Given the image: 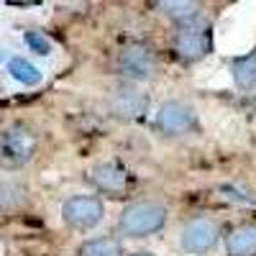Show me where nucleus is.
<instances>
[{
	"instance_id": "nucleus-1",
	"label": "nucleus",
	"mask_w": 256,
	"mask_h": 256,
	"mask_svg": "<svg viewBox=\"0 0 256 256\" xmlns=\"http://www.w3.org/2000/svg\"><path fill=\"white\" fill-rule=\"evenodd\" d=\"M166 223V208L162 202H131L123 208L120 218H118V230L128 238H141V236H152V233L162 230Z\"/></svg>"
},
{
	"instance_id": "nucleus-2",
	"label": "nucleus",
	"mask_w": 256,
	"mask_h": 256,
	"mask_svg": "<svg viewBox=\"0 0 256 256\" xmlns=\"http://www.w3.org/2000/svg\"><path fill=\"white\" fill-rule=\"evenodd\" d=\"M36 154V134L24 123H10L0 131V166L20 169Z\"/></svg>"
},
{
	"instance_id": "nucleus-3",
	"label": "nucleus",
	"mask_w": 256,
	"mask_h": 256,
	"mask_svg": "<svg viewBox=\"0 0 256 256\" xmlns=\"http://www.w3.org/2000/svg\"><path fill=\"white\" fill-rule=\"evenodd\" d=\"M212 46V36H210V26L205 20H190L182 24V28L174 36V52L184 59V62H198L202 59Z\"/></svg>"
},
{
	"instance_id": "nucleus-4",
	"label": "nucleus",
	"mask_w": 256,
	"mask_h": 256,
	"mask_svg": "<svg viewBox=\"0 0 256 256\" xmlns=\"http://www.w3.org/2000/svg\"><path fill=\"white\" fill-rule=\"evenodd\" d=\"M154 126L166 136H184V134H190V131L198 128V116H195V110H192L190 105L169 100V102H164L159 108V113L154 118Z\"/></svg>"
},
{
	"instance_id": "nucleus-5",
	"label": "nucleus",
	"mask_w": 256,
	"mask_h": 256,
	"mask_svg": "<svg viewBox=\"0 0 256 256\" xmlns=\"http://www.w3.org/2000/svg\"><path fill=\"white\" fill-rule=\"evenodd\" d=\"M62 218L67 226L77 228V230H88L95 228L102 220V202L92 195H77L70 198L62 205Z\"/></svg>"
},
{
	"instance_id": "nucleus-6",
	"label": "nucleus",
	"mask_w": 256,
	"mask_h": 256,
	"mask_svg": "<svg viewBox=\"0 0 256 256\" xmlns=\"http://www.w3.org/2000/svg\"><path fill=\"white\" fill-rule=\"evenodd\" d=\"M118 67L120 72L128 77V80H148L154 74V67H156V59H154V52L144 46V44H134V46H126L118 56Z\"/></svg>"
},
{
	"instance_id": "nucleus-7",
	"label": "nucleus",
	"mask_w": 256,
	"mask_h": 256,
	"mask_svg": "<svg viewBox=\"0 0 256 256\" xmlns=\"http://www.w3.org/2000/svg\"><path fill=\"white\" fill-rule=\"evenodd\" d=\"M182 248L187 254H205L216 246L218 241V223H212L210 218H195L190 220L182 230Z\"/></svg>"
},
{
	"instance_id": "nucleus-8",
	"label": "nucleus",
	"mask_w": 256,
	"mask_h": 256,
	"mask_svg": "<svg viewBox=\"0 0 256 256\" xmlns=\"http://www.w3.org/2000/svg\"><path fill=\"white\" fill-rule=\"evenodd\" d=\"M110 110L123 120H138L148 110V95L136 88H118L110 95Z\"/></svg>"
},
{
	"instance_id": "nucleus-9",
	"label": "nucleus",
	"mask_w": 256,
	"mask_h": 256,
	"mask_svg": "<svg viewBox=\"0 0 256 256\" xmlns=\"http://www.w3.org/2000/svg\"><path fill=\"white\" fill-rule=\"evenodd\" d=\"M90 182L102 190V192H123L126 184H128V174H126V169L116 162H102L98 164L92 172H90Z\"/></svg>"
},
{
	"instance_id": "nucleus-10",
	"label": "nucleus",
	"mask_w": 256,
	"mask_h": 256,
	"mask_svg": "<svg viewBox=\"0 0 256 256\" xmlns=\"http://www.w3.org/2000/svg\"><path fill=\"white\" fill-rule=\"evenodd\" d=\"M228 256H256V226H238L226 236Z\"/></svg>"
},
{
	"instance_id": "nucleus-11",
	"label": "nucleus",
	"mask_w": 256,
	"mask_h": 256,
	"mask_svg": "<svg viewBox=\"0 0 256 256\" xmlns=\"http://www.w3.org/2000/svg\"><path fill=\"white\" fill-rule=\"evenodd\" d=\"M8 72H10L13 80H18L20 84H26V88H34V84L41 82V72L24 56H10L8 59Z\"/></svg>"
},
{
	"instance_id": "nucleus-12",
	"label": "nucleus",
	"mask_w": 256,
	"mask_h": 256,
	"mask_svg": "<svg viewBox=\"0 0 256 256\" xmlns=\"http://www.w3.org/2000/svg\"><path fill=\"white\" fill-rule=\"evenodd\" d=\"M230 70H233V80H236L238 88H254L256 84V52L233 59Z\"/></svg>"
},
{
	"instance_id": "nucleus-13",
	"label": "nucleus",
	"mask_w": 256,
	"mask_h": 256,
	"mask_svg": "<svg viewBox=\"0 0 256 256\" xmlns=\"http://www.w3.org/2000/svg\"><path fill=\"white\" fill-rule=\"evenodd\" d=\"M159 8L169 16V18H174L177 24H190V20H195L198 18V10L200 6L198 3H190V0H164V3H159Z\"/></svg>"
},
{
	"instance_id": "nucleus-14",
	"label": "nucleus",
	"mask_w": 256,
	"mask_h": 256,
	"mask_svg": "<svg viewBox=\"0 0 256 256\" xmlns=\"http://www.w3.org/2000/svg\"><path fill=\"white\" fill-rule=\"evenodd\" d=\"M80 256H120V244L113 236L92 238L80 246Z\"/></svg>"
},
{
	"instance_id": "nucleus-15",
	"label": "nucleus",
	"mask_w": 256,
	"mask_h": 256,
	"mask_svg": "<svg viewBox=\"0 0 256 256\" xmlns=\"http://www.w3.org/2000/svg\"><path fill=\"white\" fill-rule=\"evenodd\" d=\"M26 200V190L16 184V182H6L0 184V208H18Z\"/></svg>"
},
{
	"instance_id": "nucleus-16",
	"label": "nucleus",
	"mask_w": 256,
	"mask_h": 256,
	"mask_svg": "<svg viewBox=\"0 0 256 256\" xmlns=\"http://www.w3.org/2000/svg\"><path fill=\"white\" fill-rule=\"evenodd\" d=\"M24 41H26V46H28L31 52H36L38 56H49V54H52V44H49V38H46L44 34H38V31H26Z\"/></svg>"
},
{
	"instance_id": "nucleus-17",
	"label": "nucleus",
	"mask_w": 256,
	"mask_h": 256,
	"mask_svg": "<svg viewBox=\"0 0 256 256\" xmlns=\"http://www.w3.org/2000/svg\"><path fill=\"white\" fill-rule=\"evenodd\" d=\"M220 190H223V192H236L233 187H220ZM230 198H233V200H244V202H251L248 198H244V195H241V192H238V195H230Z\"/></svg>"
},
{
	"instance_id": "nucleus-18",
	"label": "nucleus",
	"mask_w": 256,
	"mask_h": 256,
	"mask_svg": "<svg viewBox=\"0 0 256 256\" xmlns=\"http://www.w3.org/2000/svg\"><path fill=\"white\" fill-rule=\"evenodd\" d=\"M128 256H152V254H146V251H138V254H128Z\"/></svg>"
},
{
	"instance_id": "nucleus-19",
	"label": "nucleus",
	"mask_w": 256,
	"mask_h": 256,
	"mask_svg": "<svg viewBox=\"0 0 256 256\" xmlns=\"http://www.w3.org/2000/svg\"><path fill=\"white\" fill-rule=\"evenodd\" d=\"M6 59V54H3V49H0V62H3Z\"/></svg>"
}]
</instances>
